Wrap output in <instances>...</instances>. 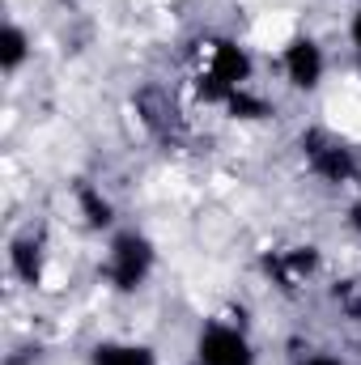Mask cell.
I'll list each match as a JSON object with an SVG mask.
<instances>
[{
    "label": "cell",
    "mask_w": 361,
    "mask_h": 365,
    "mask_svg": "<svg viewBox=\"0 0 361 365\" xmlns=\"http://www.w3.org/2000/svg\"><path fill=\"white\" fill-rule=\"evenodd\" d=\"M200 365H251V344L238 327H225V323H208L200 331Z\"/></svg>",
    "instance_id": "obj_1"
},
{
    "label": "cell",
    "mask_w": 361,
    "mask_h": 365,
    "mask_svg": "<svg viewBox=\"0 0 361 365\" xmlns=\"http://www.w3.org/2000/svg\"><path fill=\"white\" fill-rule=\"evenodd\" d=\"M310 166H315V175H323L327 182H349L353 170H357L349 149L336 145V140H310Z\"/></svg>",
    "instance_id": "obj_4"
},
{
    "label": "cell",
    "mask_w": 361,
    "mask_h": 365,
    "mask_svg": "<svg viewBox=\"0 0 361 365\" xmlns=\"http://www.w3.org/2000/svg\"><path fill=\"white\" fill-rule=\"evenodd\" d=\"M81 204H86V212H90L93 225H106V221H111V208H106V200H98L93 191H81Z\"/></svg>",
    "instance_id": "obj_8"
},
{
    "label": "cell",
    "mask_w": 361,
    "mask_h": 365,
    "mask_svg": "<svg viewBox=\"0 0 361 365\" xmlns=\"http://www.w3.org/2000/svg\"><path fill=\"white\" fill-rule=\"evenodd\" d=\"M93 365H153V353L141 344H102L93 353Z\"/></svg>",
    "instance_id": "obj_5"
},
{
    "label": "cell",
    "mask_w": 361,
    "mask_h": 365,
    "mask_svg": "<svg viewBox=\"0 0 361 365\" xmlns=\"http://www.w3.org/2000/svg\"><path fill=\"white\" fill-rule=\"evenodd\" d=\"M353 225H357V230H361V204H357V208H353Z\"/></svg>",
    "instance_id": "obj_11"
},
{
    "label": "cell",
    "mask_w": 361,
    "mask_h": 365,
    "mask_svg": "<svg viewBox=\"0 0 361 365\" xmlns=\"http://www.w3.org/2000/svg\"><path fill=\"white\" fill-rule=\"evenodd\" d=\"M302 365H345L340 357H327V353H315V357H306Z\"/></svg>",
    "instance_id": "obj_9"
},
{
    "label": "cell",
    "mask_w": 361,
    "mask_h": 365,
    "mask_svg": "<svg viewBox=\"0 0 361 365\" xmlns=\"http://www.w3.org/2000/svg\"><path fill=\"white\" fill-rule=\"evenodd\" d=\"M145 272H149V242L136 238V234L119 238L115 251H111V276H115V284L119 289H132V284H141Z\"/></svg>",
    "instance_id": "obj_2"
},
{
    "label": "cell",
    "mask_w": 361,
    "mask_h": 365,
    "mask_svg": "<svg viewBox=\"0 0 361 365\" xmlns=\"http://www.w3.org/2000/svg\"><path fill=\"white\" fill-rule=\"evenodd\" d=\"M285 77H289L298 90H315L319 77H323V51H319L310 38H298V43L285 51Z\"/></svg>",
    "instance_id": "obj_3"
},
{
    "label": "cell",
    "mask_w": 361,
    "mask_h": 365,
    "mask_svg": "<svg viewBox=\"0 0 361 365\" xmlns=\"http://www.w3.org/2000/svg\"><path fill=\"white\" fill-rule=\"evenodd\" d=\"M21 60H26V34L17 26H4V34H0V64H4V73H13Z\"/></svg>",
    "instance_id": "obj_6"
},
{
    "label": "cell",
    "mask_w": 361,
    "mask_h": 365,
    "mask_svg": "<svg viewBox=\"0 0 361 365\" xmlns=\"http://www.w3.org/2000/svg\"><path fill=\"white\" fill-rule=\"evenodd\" d=\"M353 43H357V51H361V13L353 17Z\"/></svg>",
    "instance_id": "obj_10"
},
{
    "label": "cell",
    "mask_w": 361,
    "mask_h": 365,
    "mask_svg": "<svg viewBox=\"0 0 361 365\" xmlns=\"http://www.w3.org/2000/svg\"><path fill=\"white\" fill-rule=\"evenodd\" d=\"M13 268L21 280H34L39 276V251H34V242H17L13 247Z\"/></svg>",
    "instance_id": "obj_7"
}]
</instances>
